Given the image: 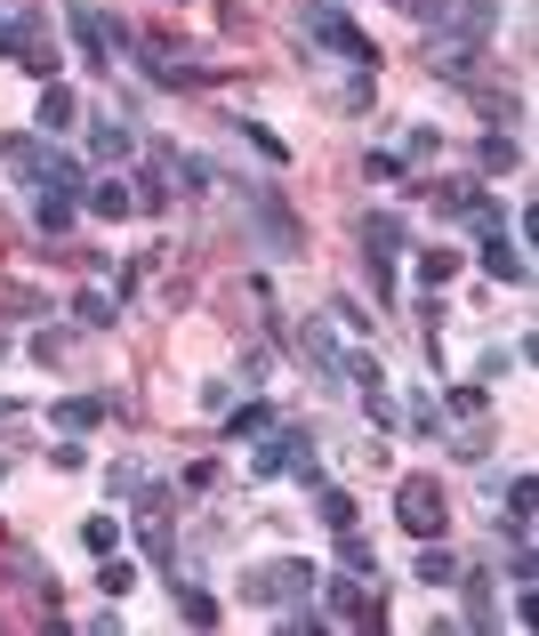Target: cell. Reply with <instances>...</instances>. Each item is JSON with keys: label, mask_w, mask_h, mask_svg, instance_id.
<instances>
[{"label": "cell", "mask_w": 539, "mask_h": 636, "mask_svg": "<svg viewBox=\"0 0 539 636\" xmlns=\"http://www.w3.org/2000/svg\"><path fill=\"white\" fill-rule=\"evenodd\" d=\"M250 218H258V234H266V250H274V258L298 250V225H290V210H282L274 194H258V201H250Z\"/></svg>", "instance_id": "4fadbf2b"}, {"label": "cell", "mask_w": 539, "mask_h": 636, "mask_svg": "<svg viewBox=\"0 0 539 636\" xmlns=\"http://www.w3.org/2000/svg\"><path fill=\"white\" fill-rule=\"evenodd\" d=\"M121 57H145L154 89H185V81H194V65H185V49H177V40H145V33H130V49H121Z\"/></svg>", "instance_id": "ba28073f"}, {"label": "cell", "mask_w": 539, "mask_h": 636, "mask_svg": "<svg viewBox=\"0 0 539 636\" xmlns=\"http://www.w3.org/2000/svg\"><path fill=\"white\" fill-rule=\"evenodd\" d=\"M306 40H315V49H330L339 65H355V73H370V65H379L370 33H355V25H346V16H339V0H315V9H306Z\"/></svg>", "instance_id": "7a4b0ae2"}, {"label": "cell", "mask_w": 539, "mask_h": 636, "mask_svg": "<svg viewBox=\"0 0 539 636\" xmlns=\"http://www.w3.org/2000/svg\"><path fill=\"white\" fill-rule=\"evenodd\" d=\"M363 250H370V282H379V298H395V250H403V218H395V210L363 218Z\"/></svg>", "instance_id": "52a82bcc"}, {"label": "cell", "mask_w": 539, "mask_h": 636, "mask_svg": "<svg viewBox=\"0 0 539 636\" xmlns=\"http://www.w3.org/2000/svg\"><path fill=\"white\" fill-rule=\"evenodd\" d=\"M475 65H483V40L443 33V40L427 49V73H434V81H460V89H475Z\"/></svg>", "instance_id": "9c48e42d"}, {"label": "cell", "mask_w": 539, "mask_h": 636, "mask_svg": "<svg viewBox=\"0 0 539 636\" xmlns=\"http://www.w3.org/2000/svg\"><path fill=\"white\" fill-rule=\"evenodd\" d=\"M339 564H346V572H363V580H379V556H370V540H363L355 524L339 531Z\"/></svg>", "instance_id": "44dd1931"}, {"label": "cell", "mask_w": 539, "mask_h": 636, "mask_svg": "<svg viewBox=\"0 0 539 636\" xmlns=\"http://www.w3.org/2000/svg\"><path fill=\"white\" fill-rule=\"evenodd\" d=\"M0 57H16L25 73L40 81H57V49H49V16L40 9H16V16H0Z\"/></svg>", "instance_id": "277c9868"}, {"label": "cell", "mask_w": 539, "mask_h": 636, "mask_svg": "<svg viewBox=\"0 0 539 636\" xmlns=\"http://www.w3.org/2000/svg\"><path fill=\"white\" fill-rule=\"evenodd\" d=\"M306 363H315L322 379H346V355H339V339H330L322 322H306Z\"/></svg>", "instance_id": "e0dca14e"}, {"label": "cell", "mask_w": 539, "mask_h": 636, "mask_svg": "<svg viewBox=\"0 0 539 636\" xmlns=\"http://www.w3.org/2000/svg\"><path fill=\"white\" fill-rule=\"evenodd\" d=\"M97 588H106V597H130L137 572H130V564H106V572H97Z\"/></svg>", "instance_id": "ab89813d"}, {"label": "cell", "mask_w": 539, "mask_h": 636, "mask_svg": "<svg viewBox=\"0 0 539 636\" xmlns=\"http://www.w3.org/2000/svg\"><path fill=\"white\" fill-rule=\"evenodd\" d=\"M395 516H403L411 540H443V516H451V507H443V484H434V476H403L395 484Z\"/></svg>", "instance_id": "8992f818"}, {"label": "cell", "mask_w": 539, "mask_h": 636, "mask_svg": "<svg viewBox=\"0 0 539 636\" xmlns=\"http://www.w3.org/2000/svg\"><path fill=\"white\" fill-rule=\"evenodd\" d=\"M266 427H274V403H242V412H225V436H234V443H258Z\"/></svg>", "instance_id": "d6986e66"}, {"label": "cell", "mask_w": 539, "mask_h": 636, "mask_svg": "<svg viewBox=\"0 0 539 636\" xmlns=\"http://www.w3.org/2000/svg\"><path fill=\"white\" fill-rule=\"evenodd\" d=\"M451 588H467V628H491V621H500V612H491V580H483V572H460Z\"/></svg>", "instance_id": "ffe728a7"}, {"label": "cell", "mask_w": 539, "mask_h": 636, "mask_svg": "<svg viewBox=\"0 0 539 636\" xmlns=\"http://www.w3.org/2000/svg\"><path fill=\"white\" fill-rule=\"evenodd\" d=\"M363 170L379 178V186H395V178H403V154H379V146H370V161H363Z\"/></svg>", "instance_id": "74e56055"}, {"label": "cell", "mask_w": 539, "mask_h": 636, "mask_svg": "<svg viewBox=\"0 0 539 636\" xmlns=\"http://www.w3.org/2000/svg\"><path fill=\"white\" fill-rule=\"evenodd\" d=\"M73 315L89 322V331H106V322H113V291H81V298H73Z\"/></svg>", "instance_id": "f1b7e54d"}, {"label": "cell", "mask_w": 539, "mask_h": 636, "mask_svg": "<svg viewBox=\"0 0 539 636\" xmlns=\"http://www.w3.org/2000/svg\"><path fill=\"white\" fill-rule=\"evenodd\" d=\"M531 500H539V484H531V476H515V484H507V531H515V540L531 531Z\"/></svg>", "instance_id": "7402d4cb"}, {"label": "cell", "mask_w": 539, "mask_h": 636, "mask_svg": "<svg viewBox=\"0 0 539 636\" xmlns=\"http://www.w3.org/2000/svg\"><path fill=\"white\" fill-rule=\"evenodd\" d=\"M33 210H40V225H49V234H57V225H73V194H40Z\"/></svg>", "instance_id": "d6a6232c"}, {"label": "cell", "mask_w": 539, "mask_h": 636, "mask_svg": "<svg viewBox=\"0 0 539 636\" xmlns=\"http://www.w3.org/2000/svg\"><path fill=\"white\" fill-rule=\"evenodd\" d=\"M121 412V395H65V403H57V427H73V436H81V427H97V419H113Z\"/></svg>", "instance_id": "9a60e30c"}, {"label": "cell", "mask_w": 539, "mask_h": 636, "mask_svg": "<svg viewBox=\"0 0 539 636\" xmlns=\"http://www.w3.org/2000/svg\"><path fill=\"white\" fill-rule=\"evenodd\" d=\"M137 484H145L137 460H113V467H106V491H113V500H137Z\"/></svg>", "instance_id": "4dcf8cb0"}, {"label": "cell", "mask_w": 539, "mask_h": 636, "mask_svg": "<svg viewBox=\"0 0 539 636\" xmlns=\"http://www.w3.org/2000/svg\"><path fill=\"white\" fill-rule=\"evenodd\" d=\"M475 161H483L491 178H507L515 161H524V146H515V137H483V146H475Z\"/></svg>", "instance_id": "d4e9b609"}, {"label": "cell", "mask_w": 539, "mask_h": 636, "mask_svg": "<svg viewBox=\"0 0 539 636\" xmlns=\"http://www.w3.org/2000/svg\"><path fill=\"white\" fill-rule=\"evenodd\" d=\"M65 33H73V49H81V65H106V25H97V9L89 0H65Z\"/></svg>", "instance_id": "8fae6325"}, {"label": "cell", "mask_w": 539, "mask_h": 636, "mask_svg": "<svg viewBox=\"0 0 539 636\" xmlns=\"http://www.w3.org/2000/svg\"><path fill=\"white\" fill-rule=\"evenodd\" d=\"M81 194H89L97 218H130L137 210V186H130V178H97V186H81Z\"/></svg>", "instance_id": "2e32d148"}, {"label": "cell", "mask_w": 539, "mask_h": 636, "mask_svg": "<svg viewBox=\"0 0 539 636\" xmlns=\"http://www.w3.org/2000/svg\"><path fill=\"white\" fill-rule=\"evenodd\" d=\"M73 113H81V106H73V89H65V81H49V89H40V130H49V137H57V130H73Z\"/></svg>", "instance_id": "ac0fdd59"}, {"label": "cell", "mask_w": 539, "mask_h": 636, "mask_svg": "<svg viewBox=\"0 0 539 636\" xmlns=\"http://www.w3.org/2000/svg\"><path fill=\"white\" fill-rule=\"evenodd\" d=\"M443 33H460V40H491V33H500V0H451Z\"/></svg>", "instance_id": "7c38bea8"}, {"label": "cell", "mask_w": 539, "mask_h": 636, "mask_svg": "<svg viewBox=\"0 0 539 636\" xmlns=\"http://www.w3.org/2000/svg\"><path fill=\"white\" fill-rule=\"evenodd\" d=\"M330 322H339V331H355V339L370 331V315H363V306H355V298H330Z\"/></svg>", "instance_id": "e575fe53"}, {"label": "cell", "mask_w": 539, "mask_h": 636, "mask_svg": "<svg viewBox=\"0 0 539 636\" xmlns=\"http://www.w3.org/2000/svg\"><path fill=\"white\" fill-rule=\"evenodd\" d=\"M250 476H298V484H322V460H315V436L306 427H266V451H250Z\"/></svg>", "instance_id": "3957f363"}, {"label": "cell", "mask_w": 539, "mask_h": 636, "mask_svg": "<svg viewBox=\"0 0 539 636\" xmlns=\"http://www.w3.org/2000/svg\"><path fill=\"white\" fill-rule=\"evenodd\" d=\"M137 531H145V548L170 564V491L161 484H137Z\"/></svg>", "instance_id": "30bf717a"}, {"label": "cell", "mask_w": 539, "mask_h": 636, "mask_svg": "<svg viewBox=\"0 0 539 636\" xmlns=\"http://www.w3.org/2000/svg\"><path fill=\"white\" fill-rule=\"evenodd\" d=\"M242 137H250V146H258L266 161H290V146H282V137H274V130H258V121H242Z\"/></svg>", "instance_id": "d590c367"}, {"label": "cell", "mask_w": 539, "mask_h": 636, "mask_svg": "<svg viewBox=\"0 0 539 636\" xmlns=\"http://www.w3.org/2000/svg\"><path fill=\"white\" fill-rule=\"evenodd\" d=\"M81 540H89L97 556H113V548H121V524L113 516H89V524H81Z\"/></svg>", "instance_id": "1f68e13d"}, {"label": "cell", "mask_w": 539, "mask_h": 636, "mask_svg": "<svg viewBox=\"0 0 539 636\" xmlns=\"http://www.w3.org/2000/svg\"><path fill=\"white\" fill-rule=\"evenodd\" d=\"M177 612L194 628H218V597H201V588H185V580H177Z\"/></svg>", "instance_id": "83f0119b"}, {"label": "cell", "mask_w": 539, "mask_h": 636, "mask_svg": "<svg viewBox=\"0 0 539 636\" xmlns=\"http://www.w3.org/2000/svg\"><path fill=\"white\" fill-rule=\"evenodd\" d=\"M451 274H460V250H427L419 258V282H427V291H443Z\"/></svg>", "instance_id": "f546056e"}, {"label": "cell", "mask_w": 539, "mask_h": 636, "mask_svg": "<svg viewBox=\"0 0 539 636\" xmlns=\"http://www.w3.org/2000/svg\"><path fill=\"white\" fill-rule=\"evenodd\" d=\"M475 113H483V121H515L524 106H515V97H500V89H475Z\"/></svg>", "instance_id": "836d02e7"}, {"label": "cell", "mask_w": 539, "mask_h": 636, "mask_svg": "<svg viewBox=\"0 0 539 636\" xmlns=\"http://www.w3.org/2000/svg\"><path fill=\"white\" fill-rule=\"evenodd\" d=\"M395 9H403V16H419V25H443L451 0H395Z\"/></svg>", "instance_id": "f35d334b"}, {"label": "cell", "mask_w": 539, "mask_h": 636, "mask_svg": "<svg viewBox=\"0 0 539 636\" xmlns=\"http://www.w3.org/2000/svg\"><path fill=\"white\" fill-rule=\"evenodd\" d=\"M89 146H97V161H130V154H137V137L121 130V121H106V130H97Z\"/></svg>", "instance_id": "4316f807"}, {"label": "cell", "mask_w": 539, "mask_h": 636, "mask_svg": "<svg viewBox=\"0 0 539 636\" xmlns=\"http://www.w3.org/2000/svg\"><path fill=\"white\" fill-rule=\"evenodd\" d=\"M419 580H427V588H451V580H460V556L427 540V556H419Z\"/></svg>", "instance_id": "484cf974"}, {"label": "cell", "mask_w": 539, "mask_h": 636, "mask_svg": "<svg viewBox=\"0 0 539 636\" xmlns=\"http://www.w3.org/2000/svg\"><path fill=\"white\" fill-rule=\"evenodd\" d=\"M242 588H250V604H282V612H290V604H315L322 572H315V564H298V556H282V564H258Z\"/></svg>", "instance_id": "5b68a950"}, {"label": "cell", "mask_w": 539, "mask_h": 636, "mask_svg": "<svg viewBox=\"0 0 539 636\" xmlns=\"http://www.w3.org/2000/svg\"><path fill=\"white\" fill-rule=\"evenodd\" d=\"M483 403H491L483 387H451V412H460V419H483Z\"/></svg>", "instance_id": "8d00e7d4"}, {"label": "cell", "mask_w": 539, "mask_h": 636, "mask_svg": "<svg viewBox=\"0 0 539 636\" xmlns=\"http://www.w3.org/2000/svg\"><path fill=\"white\" fill-rule=\"evenodd\" d=\"M315 507H322V524H330V531H346V524H355V500H346L339 484H315Z\"/></svg>", "instance_id": "cb8c5ba5"}, {"label": "cell", "mask_w": 539, "mask_h": 636, "mask_svg": "<svg viewBox=\"0 0 539 636\" xmlns=\"http://www.w3.org/2000/svg\"><path fill=\"white\" fill-rule=\"evenodd\" d=\"M315 612H322V621H339V628H387V597H379V588H363V572H355V580H330V572H322Z\"/></svg>", "instance_id": "6da1fadb"}, {"label": "cell", "mask_w": 539, "mask_h": 636, "mask_svg": "<svg viewBox=\"0 0 539 636\" xmlns=\"http://www.w3.org/2000/svg\"><path fill=\"white\" fill-rule=\"evenodd\" d=\"M170 178H177V161H154V170L137 178V210H161V201H170Z\"/></svg>", "instance_id": "603a6c76"}, {"label": "cell", "mask_w": 539, "mask_h": 636, "mask_svg": "<svg viewBox=\"0 0 539 636\" xmlns=\"http://www.w3.org/2000/svg\"><path fill=\"white\" fill-rule=\"evenodd\" d=\"M483 274H491V282H531V258H524V242L491 234V242H483Z\"/></svg>", "instance_id": "5bb4252c"}]
</instances>
